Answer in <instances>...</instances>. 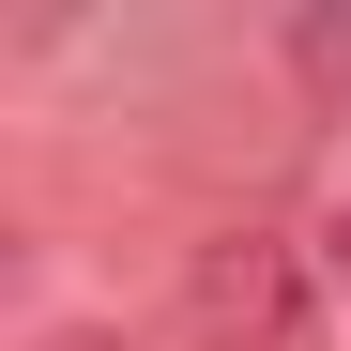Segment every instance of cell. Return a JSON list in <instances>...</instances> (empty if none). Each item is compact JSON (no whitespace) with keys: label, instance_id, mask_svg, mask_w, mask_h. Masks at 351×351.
I'll return each mask as SVG.
<instances>
[{"label":"cell","instance_id":"7a4b0ae2","mask_svg":"<svg viewBox=\"0 0 351 351\" xmlns=\"http://www.w3.org/2000/svg\"><path fill=\"white\" fill-rule=\"evenodd\" d=\"M275 62L306 77L321 107H351V16H336V0H321V16H290V31H275Z\"/></svg>","mask_w":351,"mask_h":351},{"label":"cell","instance_id":"6da1fadb","mask_svg":"<svg viewBox=\"0 0 351 351\" xmlns=\"http://www.w3.org/2000/svg\"><path fill=\"white\" fill-rule=\"evenodd\" d=\"M321 306V245H290L275 214H214L184 245V336L199 351H306Z\"/></svg>","mask_w":351,"mask_h":351},{"label":"cell","instance_id":"277c9868","mask_svg":"<svg viewBox=\"0 0 351 351\" xmlns=\"http://www.w3.org/2000/svg\"><path fill=\"white\" fill-rule=\"evenodd\" d=\"M321 275H336V306H351V214H336V229H321Z\"/></svg>","mask_w":351,"mask_h":351},{"label":"cell","instance_id":"3957f363","mask_svg":"<svg viewBox=\"0 0 351 351\" xmlns=\"http://www.w3.org/2000/svg\"><path fill=\"white\" fill-rule=\"evenodd\" d=\"M31 351H138V336H123V321H46Z\"/></svg>","mask_w":351,"mask_h":351}]
</instances>
